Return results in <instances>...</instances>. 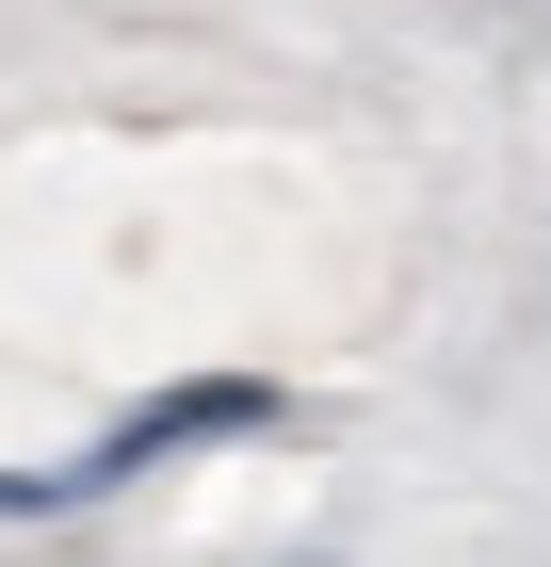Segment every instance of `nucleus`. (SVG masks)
Segmentation results:
<instances>
[{
  "mask_svg": "<svg viewBox=\"0 0 551 567\" xmlns=\"http://www.w3.org/2000/svg\"><path fill=\"white\" fill-rule=\"evenodd\" d=\"M259 422H276V390H259V373H195V390L130 405L98 454H65V471H0V519H65V503H98V486L163 471V454H195V437H259Z\"/></svg>",
  "mask_w": 551,
  "mask_h": 567,
  "instance_id": "nucleus-1",
  "label": "nucleus"
}]
</instances>
